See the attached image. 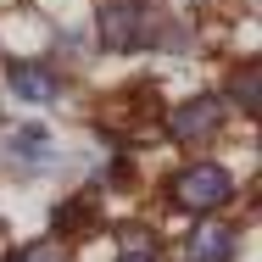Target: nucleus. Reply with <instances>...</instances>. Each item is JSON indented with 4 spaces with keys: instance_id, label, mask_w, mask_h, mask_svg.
Instances as JSON below:
<instances>
[{
    "instance_id": "5",
    "label": "nucleus",
    "mask_w": 262,
    "mask_h": 262,
    "mask_svg": "<svg viewBox=\"0 0 262 262\" xmlns=\"http://www.w3.org/2000/svg\"><path fill=\"white\" fill-rule=\"evenodd\" d=\"M234 257V229L223 223H201L190 234V262H229Z\"/></svg>"
},
{
    "instance_id": "9",
    "label": "nucleus",
    "mask_w": 262,
    "mask_h": 262,
    "mask_svg": "<svg viewBox=\"0 0 262 262\" xmlns=\"http://www.w3.org/2000/svg\"><path fill=\"white\" fill-rule=\"evenodd\" d=\"M123 251H128V262H145L151 257V240H145L140 229H123Z\"/></svg>"
},
{
    "instance_id": "6",
    "label": "nucleus",
    "mask_w": 262,
    "mask_h": 262,
    "mask_svg": "<svg viewBox=\"0 0 262 262\" xmlns=\"http://www.w3.org/2000/svg\"><path fill=\"white\" fill-rule=\"evenodd\" d=\"M11 151H17V157H51V134H45V128H23V134H17V140H11Z\"/></svg>"
},
{
    "instance_id": "2",
    "label": "nucleus",
    "mask_w": 262,
    "mask_h": 262,
    "mask_svg": "<svg viewBox=\"0 0 262 262\" xmlns=\"http://www.w3.org/2000/svg\"><path fill=\"white\" fill-rule=\"evenodd\" d=\"M229 173L217 167V162H195V167H184L179 179H173V201L184 212H217L223 201H229Z\"/></svg>"
},
{
    "instance_id": "10",
    "label": "nucleus",
    "mask_w": 262,
    "mask_h": 262,
    "mask_svg": "<svg viewBox=\"0 0 262 262\" xmlns=\"http://www.w3.org/2000/svg\"><path fill=\"white\" fill-rule=\"evenodd\" d=\"M0 251H6V223H0Z\"/></svg>"
},
{
    "instance_id": "1",
    "label": "nucleus",
    "mask_w": 262,
    "mask_h": 262,
    "mask_svg": "<svg viewBox=\"0 0 262 262\" xmlns=\"http://www.w3.org/2000/svg\"><path fill=\"white\" fill-rule=\"evenodd\" d=\"M101 39L106 51H140L157 39V23H151V6L140 0H106L101 6Z\"/></svg>"
},
{
    "instance_id": "3",
    "label": "nucleus",
    "mask_w": 262,
    "mask_h": 262,
    "mask_svg": "<svg viewBox=\"0 0 262 262\" xmlns=\"http://www.w3.org/2000/svg\"><path fill=\"white\" fill-rule=\"evenodd\" d=\"M217 123H223V101H217V95H195V101L173 106V117H167L173 140H184V145H195V140L217 134Z\"/></svg>"
},
{
    "instance_id": "4",
    "label": "nucleus",
    "mask_w": 262,
    "mask_h": 262,
    "mask_svg": "<svg viewBox=\"0 0 262 262\" xmlns=\"http://www.w3.org/2000/svg\"><path fill=\"white\" fill-rule=\"evenodd\" d=\"M11 95H17V101H34V106L56 101V78H51V67L17 61V67H11Z\"/></svg>"
},
{
    "instance_id": "8",
    "label": "nucleus",
    "mask_w": 262,
    "mask_h": 262,
    "mask_svg": "<svg viewBox=\"0 0 262 262\" xmlns=\"http://www.w3.org/2000/svg\"><path fill=\"white\" fill-rule=\"evenodd\" d=\"M17 262H67V251H61L56 240H39V246H28V251H17Z\"/></svg>"
},
{
    "instance_id": "7",
    "label": "nucleus",
    "mask_w": 262,
    "mask_h": 262,
    "mask_svg": "<svg viewBox=\"0 0 262 262\" xmlns=\"http://www.w3.org/2000/svg\"><path fill=\"white\" fill-rule=\"evenodd\" d=\"M234 101L246 106V112H257V67H251V61L234 73Z\"/></svg>"
}]
</instances>
